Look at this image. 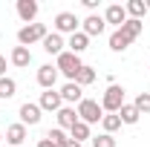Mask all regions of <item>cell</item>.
Wrapping results in <instances>:
<instances>
[{"label":"cell","instance_id":"ffe728a7","mask_svg":"<svg viewBox=\"0 0 150 147\" xmlns=\"http://www.w3.org/2000/svg\"><path fill=\"white\" fill-rule=\"evenodd\" d=\"M15 92H18V81L15 78H0V101H9V98H15Z\"/></svg>","mask_w":150,"mask_h":147},{"label":"cell","instance_id":"484cf974","mask_svg":"<svg viewBox=\"0 0 150 147\" xmlns=\"http://www.w3.org/2000/svg\"><path fill=\"white\" fill-rule=\"evenodd\" d=\"M127 46H130V40H127V37H124L118 29H115V32L110 35V49H112V52H124Z\"/></svg>","mask_w":150,"mask_h":147},{"label":"cell","instance_id":"4fadbf2b","mask_svg":"<svg viewBox=\"0 0 150 147\" xmlns=\"http://www.w3.org/2000/svg\"><path fill=\"white\" fill-rule=\"evenodd\" d=\"M40 46H43V52L46 55H61L64 52V46H67V40H64V35H58V32H49V35L40 40Z\"/></svg>","mask_w":150,"mask_h":147},{"label":"cell","instance_id":"ba28073f","mask_svg":"<svg viewBox=\"0 0 150 147\" xmlns=\"http://www.w3.org/2000/svg\"><path fill=\"white\" fill-rule=\"evenodd\" d=\"M104 29H107L104 15H87V18L81 20V32H84L87 37H98V35H104Z\"/></svg>","mask_w":150,"mask_h":147},{"label":"cell","instance_id":"30bf717a","mask_svg":"<svg viewBox=\"0 0 150 147\" xmlns=\"http://www.w3.org/2000/svg\"><path fill=\"white\" fill-rule=\"evenodd\" d=\"M58 69L52 64H43V66H38V87H43V90H55L58 84Z\"/></svg>","mask_w":150,"mask_h":147},{"label":"cell","instance_id":"44dd1931","mask_svg":"<svg viewBox=\"0 0 150 147\" xmlns=\"http://www.w3.org/2000/svg\"><path fill=\"white\" fill-rule=\"evenodd\" d=\"M124 9H127V18H133V20H142L147 15V3L144 0H130Z\"/></svg>","mask_w":150,"mask_h":147},{"label":"cell","instance_id":"7402d4cb","mask_svg":"<svg viewBox=\"0 0 150 147\" xmlns=\"http://www.w3.org/2000/svg\"><path fill=\"white\" fill-rule=\"evenodd\" d=\"M118 118H121V124H139V118H142V112L136 110L133 104H124V107L118 110Z\"/></svg>","mask_w":150,"mask_h":147},{"label":"cell","instance_id":"d6986e66","mask_svg":"<svg viewBox=\"0 0 150 147\" xmlns=\"http://www.w3.org/2000/svg\"><path fill=\"white\" fill-rule=\"evenodd\" d=\"M95 78H98V72H95L93 66H87V64H84V66L78 69V75H75V84L84 90V87H90V84H93Z\"/></svg>","mask_w":150,"mask_h":147},{"label":"cell","instance_id":"ac0fdd59","mask_svg":"<svg viewBox=\"0 0 150 147\" xmlns=\"http://www.w3.org/2000/svg\"><path fill=\"white\" fill-rule=\"evenodd\" d=\"M142 29H144V23H142V20H133V18H127L124 20V26H118V32H121V35L127 37V40H136V37L142 35Z\"/></svg>","mask_w":150,"mask_h":147},{"label":"cell","instance_id":"5b68a950","mask_svg":"<svg viewBox=\"0 0 150 147\" xmlns=\"http://www.w3.org/2000/svg\"><path fill=\"white\" fill-rule=\"evenodd\" d=\"M52 23H55L58 35H75V32H81V20H78L75 12H58Z\"/></svg>","mask_w":150,"mask_h":147},{"label":"cell","instance_id":"4dcf8cb0","mask_svg":"<svg viewBox=\"0 0 150 147\" xmlns=\"http://www.w3.org/2000/svg\"><path fill=\"white\" fill-rule=\"evenodd\" d=\"M38 147H55V144H52V141H49V139H46V136H43V139H40V141H38Z\"/></svg>","mask_w":150,"mask_h":147},{"label":"cell","instance_id":"52a82bcc","mask_svg":"<svg viewBox=\"0 0 150 147\" xmlns=\"http://www.w3.org/2000/svg\"><path fill=\"white\" fill-rule=\"evenodd\" d=\"M38 107H40L43 112H58L61 107H64V98H61L58 90H43L40 98H38Z\"/></svg>","mask_w":150,"mask_h":147},{"label":"cell","instance_id":"f1b7e54d","mask_svg":"<svg viewBox=\"0 0 150 147\" xmlns=\"http://www.w3.org/2000/svg\"><path fill=\"white\" fill-rule=\"evenodd\" d=\"M81 3H84V9H90V12L95 15V9H98V0H81Z\"/></svg>","mask_w":150,"mask_h":147},{"label":"cell","instance_id":"1f68e13d","mask_svg":"<svg viewBox=\"0 0 150 147\" xmlns=\"http://www.w3.org/2000/svg\"><path fill=\"white\" fill-rule=\"evenodd\" d=\"M147 12H150V0H147Z\"/></svg>","mask_w":150,"mask_h":147},{"label":"cell","instance_id":"d4e9b609","mask_svg":"<svg viewBox=\"0 0 150 147\" xmlns=\"http://www.w3.org/2000/svg\"><path fill=\"white\" fill-rule=\"evenodd\" d=\"M101 127H104L107 136H112L115 130H121V118H118V112H107V115L101 118Z\"/></svg>","mask_w":150,"mask_h":147},{"label":"cell","instance_id":"9a60e30c","mask_svg":"<svg viewBox=\"0 0 150 147\" xmlns=\"http://www.w3.org/2000/svg\"><path fill=\"white\" fill-rule=\"evenodd\" d=\"M3 139H6V144H12V147H23V141H26V127L23 124H9L6 127V133H3Z\"/></svg>","mask_w":150,"mask_h":147},{"label":"cell","instance_id":"f546056e","mask_svg":"<svg viewBox=\"0 0 150 147\" xmlns=\"http://www.w3.org/2000/svg\"><path fill=\"white\" fill-rule=\"evenodd\" d=\"M0 78H6V58L0 55Z\"/></svg>","mask_w":150,"mask_h":147},{"label":"cell","instance_id":"7a4b0ae2","mask_svg":"<svg viewBox=\"0 0 150 147\" xmlns=\"http://www.w3.org/2000/svg\"><path fill=\"white\" fill-rule=\"evenodd\" d=\"M75 112H78V118L84 121V124H98L101 118H104V110H101V101H95V98H84L78 107H75Z\"/></svg>","mask_w":150,"mask_h":147},{"label":"cell","instance_id":"8992f818","mask_svg":"<svg viewBox=\"0 0 150 147\" xmlns=\"http://www.w3.org/2000/svg\"><path fill=\"white\" fill-rule=\"evenodd\" d=\"M18 115H20V124H23V127H35V124H40V115H43V110L38 107L35 101H26V104H20Z\"/></svg>","mask_w":150,"mask_h":147},{"label":"cell","instance_id":"7c38bea8","mask_svg":"<svg viewBox=\"0 0 150 147\" xmlns=\"http://www.w3.org/2000/svg\"><path fill=\"white\" fill-rule=\"evenodd\" d=\"M124 20H127V9H124L121 3H110V6L104 9V23H112V26L118 29V26H124Z\"/></svg>","mask_w":150,"mask_h":147},{"label":"cell","instance_id":"4316f807","mask_svg":"<svg viewBox=\"0 0 150 147\" xmlns=\"http://www.w3.org/2000/svg\"><path fill=\"white\" fill-rule=\"evenodd\" d=\"M133 107L142 112V115H150V92H139L136 101H133Z\"/></svg>","mask_w":150,"mask_h":147},{"label":"cell","instance_id":"9c48e42d","mask_svg":"<svg viewBox=\"0 0 150 147\" xmlns=\"http://www.w3.org/2000/svg\"><path fill=\"white\" fill-rule=\"evenodd\" d=\"M18 18L23 20V26H29V23H35L38 12H40V6H38V0H18Z\"/></svg>","mask_w":150,"mask_h":147},{"label":"cell","instance_id":"cb8c5ba5","mask_svg":"<svg viewBox=\"0 0 150 147\" xmlns=\"http://www.w3.org/2000/svg\"><path fill=\"white\" fill-rule=\"evenodd\" d=\"M46 139H49V141H52L55 147H67L69 141H72V139H69V133H67V130H61V127L49 130V133H46Z\"/></svg>","mask_w":150,"mask_h":147},{"label":"cell","instance_id":"83f0119b","mask_svg":"<svg viewBox=\"0 0 150 147\" xmlns=\"http://www.w3.org/2000/svg\"><path fill=\"white\" fill-rule=\"evenodd\" d=\"M90 141H93V147H118V141H115L112 136H107V133H101V136H93Z\"/></svg>","mask_w":150,"mask_h":147},{"label":"cell","instance_id":"e0dca14e","mask_svg":"<svg viewBox=\"0 0 150 147\" xmlns=\"http://www.w3.org/2000/svg\"><path fill=\"white\" fill-rule=\"evenodd\" d=\"M9 61H12L18 69H26V66L32 64V49H26V46H15L12 55H9Z\"/></svg>","mask_w":150,"mask_h":147},{"label":"cell","instance_id":"d6a6232c","mask_svg":"<svg viewBox=\"0 0 150 147\" xmlns=\"http://www.w3.org/2000/svg\"><path fill=\"white\" fill-rule=\"evenodd\" d=\"M0 141H3V133H0Z\"/></svg>","mask_w":150,"mask_h":147},{"label":"cell","instance_id":"8fae6325","mask_svg":"<svg viewBox=\"0 0 150 147\" xmlns=\"http://www.w3.org/2000/svg\"><path fill=\"white\" fill-rule=\"evenodd\" d=\"M58 92H61V98H64L67 107H72V104H81V101H84V90H81L75 81H67Z\"/></svg>","mask_w":150,"mask_h":147},{"label":"cell","instance_id":"2e32d148","mask_svg":"<svg viewBox=\"0 0 150 147\" xmlns=\"http://www.w3.org/2000/svg\"><path fill=\"white\" fill-rule=\"evenodd\" d=\"M67 46H69V52L72 55H84L87 49H90V37L84 35V32H75V35H69V40H67Z\"/></svg>","mask_w":150,"mask_h":147},{"label":"cell","instance_id":"277c9868","mask_svg":"<svg viewBox=\"0 0 150 147\" xmlns=\"http://www.w3.org/2000/svg\"><path fill=\"white\" fill-rule=\"evenodd\" d=\"M127 101H124V87H118V84H110L104 95H101V110L104 112H118L124 107Z\"/></svg>","mask_w":150,"mask_h":147},{"label":"cell","instance_id":"3957f363","mask_svg":"<svg viewBox=\"0 0 150 147\" xmlns=\"http://www.w3.org/2000/svg\"><path fill=\"white\" fill-rule=\"evenodd\" d=\"M49 35L46 32V23H29V26H20L18 29V46H32V43H40L43 37Z\"/></svg>","mask_w":150,"mask_h":147},{"label":"cell","instance_id":"5bb4252c","mask_svg":"<svg viewBox=\"0 0 150 147\" xmlns=\"http://www.w3.org/2000/svg\"><path fill=\"white\" fill-rule=\"evenodd\" d=\"M55 115H58V127L67 130V133H69V130H72L75 124L81 121V118H78V112H75V107H67V104H64V107H61Z\"/></svg>","mask_w":150,"mask_h":147},{"label":"cell","instance_id":"603a6c76","mask_svg":"<svg viewBox=\"0 0 150 147\" xmlns=\"http://www.w3.org/2000/svg\"><path fill=\"white\" fill-rule=\"evenodd\" d=\"M69 139H72V141H78V144H84L87 139H93V136H90V124L78 121V124H75V127L69 130Z\"/></svg>","mask_w":150,"mask_h":147},{"label":"cell","instance_id":"6da1fadb","mask_svg":"<svg viewBox=\"0 0 150 147\" xmlns=\"http://www.w3.org/2000/svg\"><path fill=\"white\" fill-rule=\"evenodd\" d=\"M81 66H84V64H81V58L72 55L69 49H64V52L55 58V69L64 75L67 81H75V75H78V69H81Z\"/></svg>","mask_w":150,"mask_h":147}]
</instances>
